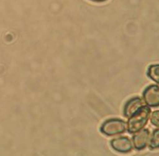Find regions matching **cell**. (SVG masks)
I'll return each instance as SVG.
<instances>
[{
    "label": "cell",
    "mask_w": 159,
    "mask_h": 156,
    "mask_svg": "<svg viewBox=\"0 0 159 156\" xmlns=\"http://www.w3.org/2000/svg\"><path fill=\"white\" fill-rule=\"evenodd\" d=\"M148 76L151 79L158 83L159 82V66L158 65H151L148 69Z\"/></svg>",
    "instance_id": "52a82bcc"
},
{
    "label": "cell",
    "mask_w": 159,
    "mask_h": 156,
    "mask_svg": "<svg viewBox=\"0 0 159 156\" xmlns=\"http://www.w3.org/2000/svg\"><path fill=\"white\" fill-rule=\"evenodd\" d=\"M91 1H93V2H103V1H105V0H91Z\"/></svg>",
    "instance_id": "30bf717a"
},
{
    "label": "cell",
    "mask_w": 159,
    "mask_h": 156,
    "mask_svg": "<svg viewBox=\"0 0 159 156\" xmlns=\"http://www.w3.org/2000/svg\"><path fill=\"white\" fill-rule=\"evenodd\" d=\"M100 130L106 136H116L126 131V123L121 119H108L104 121Z\"/></svg>",
    "instance_id": "7a4b0ae2"
},
{
    "label": "cell",
    "mask_w": 159,
    "mask_h": 156,
    "mask_svg": "<svg viewBox=\"0 0 159 156\" xmlns=\"http://www.w3.org/2000/svg\"><path fill=\"white\" fill-rule=\"evenodd\" d=\"M141 107H143V102L139 97L132 98L126 102L124 106V116L129 118L132 115H134L136 112L139 111Z\"/></svg>",
    "instance_id": "8992f818"
},
{
    "label": "cell",
    "mask_w": 159,
    "mask_h": 156,
    "mask_svg": "<svg viewBox=\"0 0 159 156\" xmlns=\"http://www.w3.org/2000/svg\"><path fill=\"white\" fill-rule=\"evenodd\" d=\"M148 145H150V148L152 150L157 149L158 148V145H159V132H158V130L154 131L153 135L150 137V139H148Z\"/></svg>",
    "instance_id": "ba28073f"
},
{
    "label": "cell",
    "mask_w": 159,
    "mask_h": 156,
    "mask_svg": "<svg viewBox=\"0 0 159 156\" xmlns=\"http://www.w3.org/2000/svg\"><path fill=\"white\" fill-rule=\"evenodd\" d=\"M110 145L119 153H129L133 149L132 140L129 137H118L110 141Z\"/></svg>",
    "instance_id": "5b68a950"
},
{
    "label": "cell",
    "mask_w": 159,
    "mask_h": 156,
    "mask_svg": "<svg viewBox=\"0 0 159 156\" xmlns=\"http://www.w3.org/2000/svg\"><path fill=\"white\" fill-rule=\"evenodd\" d=\"M158 116H159V112L158 111H155L152 114V117H151V121H152V124L155 125L156 127H158V125H159Z\"/></svg>",
    "instance_id": "9c48e42d"
},
{
    "label": "cell",
    "mask_w": 159,
    "mask_h": 156,
    "mask_svg": "<svg viewBox=\"0 0 159 156\" xmlns=\"http://www.w3.org/2000/svg\"><path fill=\"white\" fill-rule=\"evenodd\" d=\"M144 103L150 107H157L159 105V88L158 85H150L145 88L143 94Z\"/></svg>",
    "instance_id": "277c9868"
},
{
    "label": "cell",
    "mask_w": 159,
    "mask_h": 156,
    "mask_svg": "<svg viewBox=\"0 0 159 156\" xmlns=\"http://www.w3.org/2000/svg\"><path fill=\"white\" fill-rule=\"evenodd\" d=\"M150 139V131L148 129H141L140 131L134 133L132 144L138 151H142L147 148Z\"/></svg>",
    "instance_id": "3957f363"
},
{
    "label": "cell",
    "mask_w": 159,
    "mask_h": 156,
    "mask_svg": "<svg viewBox=\"0 0 159 156\" xmlns=\"http://www.w3.org/2000/svg\"><path fill=\"white\" fill-rule=\"evenodd\" d=\"M151 109L148 107H141L138 112H136L134 115L129 117V122H127V131L130 134L140 131L141 129L145 126L148 123V118H150Z\"/></svg>",
    "instance_id": "6da1fadb"
}]
</instances>
